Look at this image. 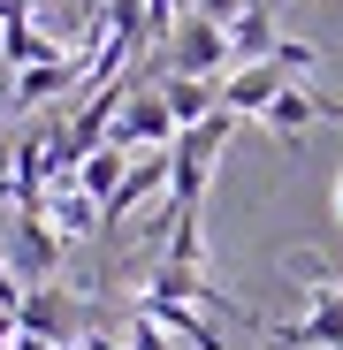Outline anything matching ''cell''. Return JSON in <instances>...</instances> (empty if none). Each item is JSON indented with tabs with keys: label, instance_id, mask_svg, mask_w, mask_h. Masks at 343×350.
Returning a JSON list of instances; mask_svg holds the SVG:
<instances>
[{
	"label": "cell",
	"instance_id": "7c38bea8",
	"mask_svg": "<svg viewBox=\"0 0 343 350\" xmlns=\"http://www.w3.org/2000/svg\"><path fill=\"white\" fill-rule=\"evenodd\" d=\"M130 160H138V152H123V145H99V152H84V167H77V191H92V198L107 206V198H114V183L130 175Z\"/></svg>",
	"mask_w": 343,
	"mask_h": 350
},
{
	"label": "cell",
	"instance_id": "7a4b0ae2",
	"mask_svg": "<svg viewBox=\"0 0 343 350\" xmlns=\"http://www.w3.org/2000/svg\"><path fill=\"white\" fill-rule=\"evenodd\" d=\"M229 23H214V16H183L176 23V38H168V77H206V84H221L229 77Z\"/></svg>",
	"mask_w": 343,
	"mask_h": 350
},
{
	"label": "cell",
	"instance_id": "277c9868",
	"mask_svg": "<svg viewBox=\"0 0 343 350\" xmlns=\"http://www.w3.org/2000/svg\"><path fill=\"white\" fill-rule=\"evenodd\" d=\"M275 350H343V274L313 289V312L290 320V327H267Z\"/></svg>",
	"mask_w": 343,
	"mask_h": 350
},
{
	"label": "cell",
	"instance_id": "5bb4252c",
	"mask_svg": "<svg viewBox=\"0 0 343 350\" xmlns=\"http://www.w3.org/2000/svg\"><path fill=\"white\" fill-rule=\"evenodd\" d=\"M53 221H62V237H99V198L53 183Z\"/></svg>",
	"mask_w": 343,
	"mask_h": 350
},
{
	"label": "cell",
	"instance_id": "8992f818",
	"mask_svg": "<svg viewBox=\"0 0 343 350\" xmlns=\"http://www.w3.org/2000/svg\"><path fill=\"white\" fill-rule=\"evenodd\" d=\"M282 84H298V77L282 69L275 53H267V62H244V69L221 77V107H229V114H267V107L282 99Z\"/></svg>",
	"mask_w": 343,
	"mask_h": 350
},
{
	"label": "cell",
	"instance_id": "2e32d148",
	"mask_svg": "<svg viewBox=\"0 0 343 350\" xmlns=\"http://www.w3.org/2000/svg\"><path fill=\"white\" fill-rule=\"evenodd\" d=\"M168 342H176V335H168L160 320H145V312L130 320V350H168Z\"/></svg>",
	"mask_w": 343,
	"mask_h": 350
},
{
	"label": "cell",
	"instance_id": "ba28073f",
	"mask_svg": "<svg viewBox=\"0 0 343 350\" xmlns=\"http://www.w3.org/2000/svg\"><path fill=\"white\" fill-rule=\"evenodd\" d=\"M53 53H69V46L31 23V0H16L8 23H0V62H8V69H38V62H53Z\"/></svg>",
	"mask_w": 343,
	"mask_h": 350
},
{
	"label": "cell",
	"instance_id": "9c48e42d",
	"mask_svg": "<svg viewBox=\"0 0 343 350\" xmlns=\"http://www.w3.org/2000/svg\"><path fill=\"white\" fill-rule=\"evenodd\" d=\"M138 312H145V320H160L168 335H183L191 350H229V342L214 335V320H206V305H191V297H138Z\"/></svg>",
	"mask_w": 343,
	"mask_h": 350
},
{
	"label": "cell",
	"instance_id": "3957f363",
	"mask_svg": "<svg viewBox=\"0 0 343 350\" xmlns=\"http://www.w3.org/2000/svg\"><path fill=\"white\" fill-rule=\"evenodd\" d=\"M107 145H123V152H168V145H176V114H168L160 84H138V92L123 99V114H114Z\"/></svg>",
	"mask_w": 343,
	"mask_h": 350
},
{
	"label": "cell",
	"instance_id": "6da1fadb",
	"mask_svg": "<svg viewBox=\"0 0 343 350\" xmlns=\"http://www.w3.org/2000/svg\"><path fill=\"white\" fill-rule=\"evenodd\" d=\"M229 137H237V114H206V122H191V130H176V145H168V206L176 213H199V198H206V183H214V160L229 152Z\"/></svg>",
	"mask_w": 343,
	"mask_h": 350
},
{
	"label": "cell",
	"instance_id": "9a60e30c",
	"mask_svg": "<svg viewBox=\"0 0 343 350\" xmlns=\"http://www.w3.org/2000/svg\"><path fill=\"white\" fill-rule=\"evenodd\" d=\"M275 62L290 69V77H313V69H320V46H305V38H282V46H275Z\"/></svg>",
	"mask_w": 343,
	"mask_h": 350
},
{
	"label": "cell",
	"instance_id": "ffe728a7",
	"mask_svg": "<svg viewBox=\"0 0 343 350\" xmlns=\"http://www.w3.org/2000/svg\"><path fill=\"white\" fill-rule=\"evenodd\" d=\"M335 213H343V175H335Z\"/></svg>",
	"mask_w": 343,
	"mask_h": 350
},
{
	"label": "cell",
	"instance_id": "7402d4cb",
	"mask_svg": "<svg viewBox=\"0 0 343 350\" xmlns=\"http://www.w3.org/2000/svg\"><path fill=\"white\" fill-rule=\"evenodd\" d=\"M267 8H290V0H267Z\"/></svg>",
	"mask_w": 343,
	"mask_h": 350
},
{
	"label": "cell",
	"instance_id": "4fadbf2b",
	"mask_svg": "<svg viewBox=\"0 0 343 350\" xmlns=\"http://www.w3.org/2000/svg\"><path fill=\"white\" fill-rule=\"evenodd\" d=\"M259 122H267L275 137H305V130L320 122V99H313V92H298V84H282V99L259 114Z\"/></svg>",
	"mask_w": 343,
	"mask_h": 350
},
{
	"label": "cell",
	"instance_id": "30bf717a",
	"mask_svg": "<svg viewBox=\"0 0 343 350\" xmlns=\"http://www.w3.org/2000/svg\"><path fill=\"white\" fill-rule=\"evenodd\" d=\"M160 84V99H168V114H176V130H191V122H206V114H221V84H206V77H153Z\"/></svg>",
	"mask_w": 343,
	"mask_h": 350
},
{
	"label": "cell",
	"instance_id": "e0dca14e",
	"mask_svg": "<svg viewBox=\"0 0 343 350\" xmlns=\"http://www.w3.org/2000/svg\"><path fill=\"white\" fill-rule=\"evenodd\" d=\"M23 305V274L8 267V252H0V312H16Z\"/></svg>",
	"mask_w": 343,
	"mask_h": 350
},
{
	"label": "cell",
	"instance_id": "d6986e66",
	"mask_svg": "<svg viewBox=\"0 0 343 350\" xmlns=\"http://www.w3.org/2000/svg\"><path fill=\"white\" fill-rule=\"evenodd\" d=\"M8 335H23V320H16V312H0V342H8Z\"/></svg>",
	"mask_w": 343,
	"mask_h": 350
},
{
	"label": "cell",
	"instance_id": "8fae6325",
	"mask_svg": "<svg viewBox=\"0 0 343 350\" xmlns=\"http://www.w3.org/2000/svg\"><path fill=\"white\" fill-rule=\"evenodd\" d=\"M275 46H282V38H275V8H267V0H252V8L229 23V53H237V69H244V62H267Z\"/></svg>",
	"mask_w": 343,
	"mask_h": 350
},
{
	"label": "cell",
	"instance_id": "ac0fdd59",
	"mask_svg": "<svg viewBox=\"0 0 343 350\" xmlns=\"http://www.w3.org/2000/svg\"><path fill=\"white\" fill-rule=\"evenodd\" d=\"M244 8H252V0H199V16H214V23H237Z\"/></svg>",
	"mask_w": 343,
	"mask_h": 350
},
{
	"label": "cell",
	"instance_id": "5b68a950",
	"mask_svg": "<svg viewBox=\"0 0 343 350\" xmlns=\"http://www.w3.org/2000/svg\"><path fill=\"white\" fill-rule=\"evenodd\" d=\"M16 320H23V335H38L46 350H77V335H84V305L69 297V289H38V297H23Z\"/></svg>",
	"mask_w": 343,
	"mask_h": 350
},
{
	"label": "cell",
	"instance_id": "44dd1931",
	"mask_svg": "<svg viewBox=\"0 0 343 350\" xmlns=\"http://www.w3.org/2000/svg\"><path fill=\"white\" fill-rule=\"evenodd\" d=\"M8 8H16V0H0V23H8Z\"/></svg>",
	"mask_w": 343,
	"mask_h": 350
},
{
	"label": "cell",
	"instance_id": "52a82bcc",
	"mask_svg": "<svg viewBox=\"0 0 343 350\" xmlns=\"http://www.w3.org/2000/svg\"><path fill=\"white\" fill-rule=\"evenodd\" d=\"M53 259H62V237L46 228V213L16 206V221H8V267H16L23 282H46V274H53Z\"/></svg>",
	"mask_w": 343,
	"mask_h": 350
}]
</instances>
